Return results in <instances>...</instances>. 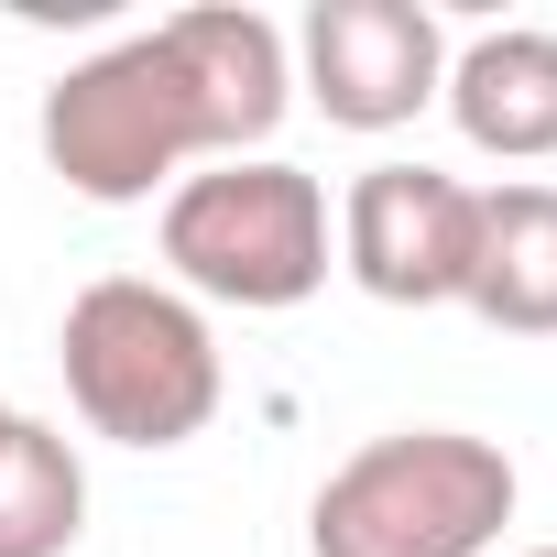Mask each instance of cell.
Returning <instances> with one entry per match:
<instances>
[{
	"instance_id": "11",
	"label": "cell",
	"mask_w": 557,
	"mask_h": 557,
	"mask_svg": "<svg viewBox=\"0 0 557 557\" xmlns=\"http://www.w3.org/2000/svg\"><path fill=\"white\" fill-rule=\"evenodd\" d=\"M524 557H557V546H524Z\"/></svg>"
},
{
	"instance_id": "3",
	"label": "cell",
	"mask_w": 557,
	"mask_h": 557,
	"mask_svg": "<svg viewBox=\"0 0 557 557\" xmlns=\"http://www.w3.org/2000/svg\"><path fill=\"white\" fill-rule=\"evenodd\" d=\"M66 361V405L88 437L110 448H186L219 416V339L197 318V296L153 285V273H99L66 296L55 329Z\"/></svg>"
},
{
	"instance_id": "1",
	"label": "cell",
	"mask_w": 557,
	"mask_h": 557,
	"mask_svg": "<svg viewBox=\"0 0 557 557\" xmlns=\"http://www.w3.org/2000/svg\"><path fill=\"white\" fill-rule=\"evenodd\" d=\"M296 110V55L262 12H175L153 34H121L110 55L66 66L45 88V164L88 208H143L175 197L186 164H240L273 143V121Z\"/></svg>"
},
{
	"instance_id": "4",
	"label": "cell",
	"mask_w": 557,
	"mask_h": 557,
	"mask_svg": "<svg viewBox=\"0 0 557 557\" xmlns=\"http://www.w3.org/2000/svg\"><path fill=\"white\" fill-rule=\"evenodd\" d=\"M329 186L285 153H240V164H197L164 197V262H175V296L240 307V318H285L329 285Z\"/></svg>"
},
{
	"instance_id": "7",
	"label": "cell",
	"mask_w": 557,
	"mask_h": 557,
	"mask_svg": "<svg viewBox=\"0 0 557 557\" xmlns=\"http://www.w3.org/2000/svg\"><path fill=\"white\" fill-rule=\"evenodd\" d=\"M448 121L470 153L492 164H546L557 153V34L535 23H503V34H470L448 55Z\"/></svg>"
},
{
	"instance_id": "6",
	"label": "cell",
	"mask_w": 557,
	"mask_h": 557,
	"mask_svg": "<svg viewBox=\"0 0 557 557\" xmlns=\"http://www.w3.org/2000/svg\"><path fill=\"white\" fill-rule=\"evenodd\" d=\"M285 55L296 88L329 110V132H405L448 88V34L416 0H318Z\"/></svg>"
},
{
	"instance_id": "2",
	"label": "cell",
	"mask_w": 557,
	"mask_h": 557,
	"mask_svg": "<svg viewBox=\"0 0 557 557\" xmlns=\"http://www.w3.org/2000/svg\"><path fill=\"white\" fill-rule=\"evenodd\" d=\"M524 481L470 426H394L350 448L307 503V557H492Z\"/></svg>"
},
{
	"instance_id": "9",
	"label": "cell",
	"mask_w": 557,
	"mask_h": 557,
	"mask_svg": "<svg viewBox=\"0 0 557 557\" xmlns=\"http://www.w3.org/2000/svg\"><path fill=\"white\" fill-rule=\"evenodd\" d=\"M88 535V459L45 416H12L0 437V557H66Z\"/></svg>"
},
{
	"instance_id": "8",
	"label": "cell",
	"mask_w": 557,
	"mask_h": 557,
	"mask_svg": "<svg viewBox=\"0 0 557 557\" xmlns=\"http://www.w3.org/2000/svg\"><path fill=\"white\" fill-rule=\"evenodd\" d=\"M459 307H470L481 329H503V339H557V186H546V175L481 186Z\"/></svg>"
},
{
	"instance_id": "5",
	"label": "cell",
	"mask_w": 557,
	"mask_h": 557,
	"mask_svg": "<svg viewBox=\"0 0 557 557\" xmlns=\"http://www.w3.org/2000/svg\"><path fill=\"white\" fill-rule=\"evenodd\" d=\"M470 219H481V186H459L437 164H372L339 197V273L372 307H459Z\"/></svg>"
},
{
	"instance_id": "10",
	"label": "cell",
	"mask_w": 557,
	"mask_h": 557,
	"mask_svg": "<svg viewBox=\"0 0 557 557\" xmlns=\"http://www.w3.org/2000/svg\"><path fill=\"white\" fill-rule=\"evenodd\" d=\"M12 416H23V405H0V437H12Z\"/></svg>"
}]
</instances>
